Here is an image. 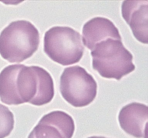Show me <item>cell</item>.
Masks as SVG:
<instances>
[{
    "mask_svg": "<svg viewBox=\"0 0 148 138\" xmlns=\"http://www.w3.org/2000/svg\"><path fill=\"white\" fill-rule=\"evenodd\" d=\"M84 45L92 50L96 44L108 38L121 40L118 28L111 20L102 17H93L82 27Z\"/></svg>",
    "mask_w": 148,
    "mask_h": 138,
    "instance_id": "obj_9",
    "label": "cell"
},
{
    "mask_svg": "<svg viewBox=\"0 0 148 138\" xmlns=\"http://www.w3.org/2000/svg\"><path fill=\"white\" fill-rule=\"evenodd\" d=\"M14 125L13 113L8 107L0 103V138L8 137L12 132Z\"/></svg>",
    "mask_w": 148,
    "mask_h": 138,
    "instance_id": "obj_11",
    "label": "cell"
},
{
    "mask_svg": "<svg viewBox=\"0 0 148 138\" xmlns=\"http://www.w3.org/2000/svg\"><path fill=\"white\" fill-rule=\"evenodd\" d=\"M148 1H124L121 14L130 25L135 38L143 44H147Z\"/></svg>",
    "mask_w": 148,
    "mask_h": 138,
    "instance_id": "obj_8",
    "label": "cell"
},
{
    "mask_svg": "<svg viewBox=\"0 0 148 138\" xmlns=\"http://www.w3.org/2000/svg\"><path fill=\"white\" fill-rule=\"evenodd\" d=\"M98 85L84 68L74 66L64 68L60 77V92L66 102L75 107L90 104L97 96Z\"/></svg>",
    "mask_w": 148,
    "mask_h": 138,
    "instance_id": "obj_5",
    "label": "cell"
},
{
    "mask_svg": "<svg viewBox=\"0 0 148 138\" xmlns=\"http://www.w3.org/2000/svg\"><path fill=\"white\" fill-rule=\"evenodd\" d=\"M88 138H106V137H102V136H91Z\"/></svg>",
    "mask_w": 148,
    "mask_h": 138,
    "instance_id": "obj_12",
    "label": "cell"
},
{
    "mask_svg": "<svg viewBox=\"0 0 148 138\" xmlns=\"http://www.w3.org/2000/svg\"><path fill=\"white\" fill-rule=\"evenodd\" d=\"M17 91L23 103L43 106L54 96L53 80L50 73L37 66H23L17 76Z\"/></svg>",
    "mask_w": 148,
    "mask_h": 138,
    "instance_id": "obj_4",
    "label": "cell"
},
{
    "mask_svg": "<svg viewBox=\"0 0 148 138\" xmlns=\"http://www.w3.org/2000/svg\"><path fill=\"white\" fill-rule=\"evenodd\" d=\"M82 38L79 32L66 26H54L46 32L43 50L53 61L62 65L77 63L84 54Z\"/></svg>",
    "mask_w": 148,
    "mask_h": 138,
    "instance_id": "obj_3",
    "label": "cell"
},
{
    "mask_svg": "<svg viewBox=\"0 0 148 138\" xmlns=\"http://www.w3.org/2000/svg\"><path fill=\"white\" fill-rule=\"evenodd\" d=\"M92 68L105 78L120 80L135 70L133 55L121 40L108 38L91 50Z\"/></svg>",
    "mask_w": 148,
    "mask_h": 138,
    "instance_id": "obj_2",
    "label": "cell"
},
{
    "mask_svg": "<svg viewBox=\"0 0 148 138\" xmlns=\"http://www.w3.org/2000/svg\"><path fill=\"white\" fill-rule=\"evenodd\" d=\"M75 130L74 119L62 111L43 115L27 138H72Z\"/></svg>",
    "mask_w": 148,
    "mask_h": 138,
    "instance_id": "obj_6",
    "label": "cell"
},
{
    "mask_svg": "<svg viewBox=\"0 0 148 138\" xmlns=\"http://www.w3.org/2000/svg\"><path fill=\"white\" fill-rule=\"evenodd\" d=\"M24 65L7 66L0 72V100L8 105H20L23 101L17 91V76Z\"/></svg>",
    "mask_w": 148,
    "mask_h": 138,
    "instance_id": "obj_10",
    "label": "cell"
},
{
    "mask_svg": "<svg viewBox=\"0 0 148 138\" xmlns=\"http://www.w3.org/2000/svg\"><path fill=\"white\" fill-rule=\"evenodd\" d=\"M147 106L137 102L123 106L118 116L121 129L136 138H147Z\"/></svg>",
    "mask_w": 148,
    "mask_h": 138,
    "instance_id": "obj_7",
    "label": "cell"
},
{
    "mask_svg": "<svg viewBox=\"0 0 148 138\" xmlns=\"http://www.w3.org/2000/svg\"><path fill=\"white\" fill-rule=\"evenodd\" d=\"M39 44L38 29L27 20H16L0 33V55L10 63H21L37 51Z\"/></svg>",
    "mask_w": 148,
    "mask_h": 138,
    "instance_id": "obj_1",
    "label": "cell"
}]
</instances>
